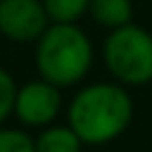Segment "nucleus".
<instances>
[{
    "mask_svg": "<svg viewBox=\"0 0 152 152\" xmlns=\"http://www.w3.org/2000/svg\"><path fill=\"white\" fill-rule=\"evenodd\" d=\"M102 59L114 81L126 88L152 83V33L133 21L112 28L102 45Z\"/></svg>",
    "mask_w": 152,
    "mask_h": 152,
    "instance_id": "nucleus-3",
    "label": "nucleus"
},
{
    "mask_svg": "<svg viewBox=\"0 0 152 152\" xmlns=\"http://www.w3.org/2000/svg\"><path fill=\"white\" fill-rule=\"evenodd\" d=\"M43 5L52 24H76L88 14L90 0H43Z\"/></svg>",
    "mask_w": 152,
    "mask_h": 152,
    "instance_id": "nucleus-8",
    "label": "nucleus"
},
{
    "mask_svg": "<svg viewBox=\"0 0 152 152\" xmlns=\"http://www.w3.org/2000/svg\"><path fill=\"white\" fill-rule=\"evenodd\" d=\"M36 152H83V140L69 124H50L33 138Z\"/></svg>",
    "mask_w": 152,
    "mask_h": 152,
    "instance_id": "nucleus-6",
    "label": "nucleus"
},
{
    "mask_svg": "<svg viewBox=\"0 0 152 152\" xmlns=\"http://www.w3.org/2000/svg\"><path fill=\"white\" fill-rule=\"evenodd\" d=\"M93 59V43L78 24H50L36 40L38 76L57 88L81 83L88 76Z\"/></svg>",
    "mask_w": 152,
    "mask_h": 152,
    "instance_id": "nucleus-2",
    "label": "nucleus"
},
{
    "mask_svg": "<svg viewBox=\"0 0 152 152\" xmlns=\"http://www.w3.org/2000/svg\"><path fill=\"white\" fill-rule=\"evenodd\" d=\"M62 104V88L38 76L17 88L12 116H17V121L26 128H45L57 121Z\"/></svg>",
    "mask_w": 152,
    "mask_h": 152,
    "instance_id": "nucleus-4",
    "label": "nucleus"
},
{
    "mask_svg": "<svg viewBox=\"0 0 152 152\" xmlns=\"http://www.w3.org/2000/svg\"><path fill=\"white\" fill-rule=\"evenodd\" d=\"M88 14L104 28H119L133 21V0H90Z\"/></svg>",
    "mask_w": 152,
    "mask_h": 152,
    "instance_id": "nucleus-7",
    "label": "nucleus"
},
{
    "mask_svg": "<svg viewBox=\"0 0 152 152\" xmlns=\"http://www.w3.org/2000/svg\"><path fill=\"white\" fill-rule=\"evenodd\" d=\"M17 81L7 69L0 66V126L14 114V97H17Z\"/></svg>",
    "mask_w": 152,
    "mask_h": 152,
    "instance_id": "nucleus-10",
    "label": "nucleus"
},
{
    "mask_svg": "<svg viewBox=\"0 0 152 152\" xmlns=\"http://www.w3.org/2000/svg\"><path fill=\"white\" fill-rule=\"evenodd\" d=\"M133 97L116 81L83 86L66 107V124L76 131L83 145L100 147L121 138L133 124Z\"/></svg>",
    "mask_w": 152,
    "mask_h": 152,
    "instance_id": "nucleus-1",
    "label": "nucleus"
},
{
    "mask_svg": "<svg viewBox=\"0 0 152 152\" xmlns=\"http://www.w3.org/2000/svg\"><path fill=\"white\" fill-rule=\"evenodd\" d=\"M0 152H36V145L24 128L0 126Z\"/></svg>",
    "mask_w": 152,
    "mask_h": 152,
    "instance_id": "nucleus-9",
    "label": "nucleus"
},
{
    "mask_svg": "<svg viewBox=\"0 0 152 152\" xmlns=\"http://www.w3.org/2000/svg\"><path fill=\"white\" fill-rule=\"evenodd\" d=\"M43 0H0V36L14 43H36L50 26Z\"/></svg>",
    "mask_w": 152,
    "mask_h": 152,
    "instance_id": "nucleus-5",
    "label": "nucleus"
}]
</instances>
